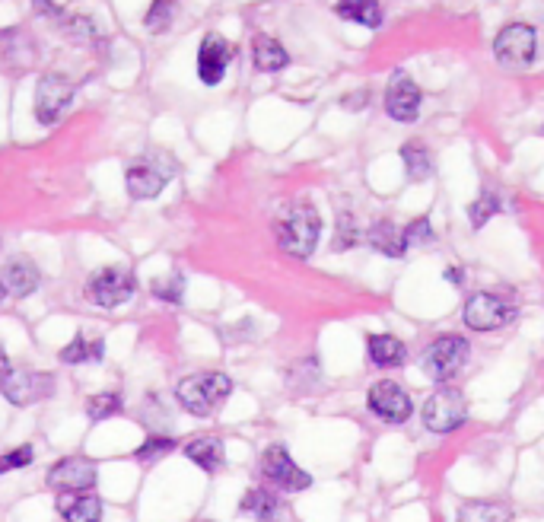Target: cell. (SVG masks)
I'll return each mask as SVG.
<instances>
[{
  "label": "cell",
  "instance_id": "6da1fadb",
  "mask_svg": "<svg viewBox=\"0 0 544 522\" xmlns=\"http://www.w3.org/2000/svg\"><path fill=\"white\" fill-rule=\"evenodd\" d=\"M274 236H277V246L284 249L287 255L309 258L315 252V246H319L322 217L306 201L290 204L287 211H280V217L274 220Z\"/></svg>",
  "mask_w": 544,
  "mask_h": 522
},
{
  "label": "cell",
  "instance_id": "7a4b0ae2",
  "mask_svg": "<svg viewBox=\"0 0 544 522\" xmlns=\"http://www.w3.org/2000/svg\"><path fill=\"white\" fill-rule=\"evenodd\" d=\"M233 392V379L226 373H195V376H185L175 389V398L179 405L195 414V417H210L226 398Z\"/></svg>",
  "mask_w": 544,
  "mask_h": 522
},
{
  "label": "cell",
  "instance_id": "3957f363",
  "mask_svg": "<svg viewBox=\"0 0 544 522\" xmlns=\"http://www.w3.org/2000/svg\"><path fill=\"white\" fill-rule=\"evenodd\" d=\"M471 354V347L462 335H443L436 338L427 354H424V373L433 379V382H449L462 373L465 360Z\"/></svg>",
  "mask_w": 544,
  "mask_h": 522
},
{
  "label": "cell",
  "instance_id": "277c9868",
  "mask_svg": "<svg viewBox=\"0 0 544 522\" xmlns=\"http://www.w3.org/2000/svg\"><path fill=\"white\" fill-rule=\"evenodd\" d=\"M137 290V281L128 268H102L86 281V300L102 309H118L128 303Z\"/></svg>",
  "mask_w": 544,
  "mask_h": 522
},
{
  "label": "cell",
  "instance_id": "5b68a950",
  "mask_svg": "<svg viewBox=\"0 0 544 522\" xmlns=\"http://www.w3.org/2000/svg\"><path fill=\"white\" fill-rule=\"evenodd\" d=\"M77 96V86L61 74H48L35 86V118L42 125H58V121L70 112Z\"/></svg>",
  "mask_w": 544,
  "mask_h": 522
},
{
  "label": "cell",
  "instance_id": "8992f818",
  "mask_svg": "<svg viewBox=\"0 0 544 522\" xmlns=\"http://www.w3.org/2000/svg\"><path fill=\"white\" fill-rule=\"evenodd\" d=\"M462 319L468 328H475V332H497V328L510 325L516 319V306L506 303L500 293H475V297L465 303Z\"/></svg>",
  "mask_w": 544,
  "mask_h": 522
},
{
  "label": "cell",
  "instance_id": "52a82bcc",
  "mask_svg": "<svg viewBox=\"0 0 544 522\" xmlns=\"http://www.w3.org/2000/svg\"><path fill=\"white\" fill-rule=\"evenodd\" d=\"M468 421V402L459 389L443 386L440 392H433L424 405V424L433 433H452Z\"/></svg>",
  "mask_w": 544,
  "mask_h": 522
},
{
  "label": "cell",
  "instance_id": "ba28073f",
  "mask_svg": "<svg viewBox=\"0 0 544 522\" xmlns=\"http://www.w3.org/2000/svg\"><path fill=\"white\" fill-rule=\"evenodd\" d=\"M51 389H55V376H48V373L10 370L0 376V392H4L10 405H20V408L42 402V398L51 395Z\"/></svg>",
  "mask_w": 544,
  "mask_h": 522
},
{
  "label": "cell",
  "instance_id": "9c48e42d",
  "mask_svg": "<svg viewBox=\"0 0 544 522\" xmlns=\"http://www.w3.org/2000/svg\"><path fill=\"white\" fill-rule=\"evenodd\" d=\"M48 487L58 494H86L96 487V462L83 456H67L51 465Z\"/></svg>",
  "mask_w": 544,
  "mask_h": 522
},
{
  "label": "cell",
  "instance_id": "30bf717a",
  "mask_svg": "<svg viewBox=\"0 0 544 522\" xmlns=\"http://www.w3.org/2000/svg\"><path fill=\"white\" fill-rule=\"evenodd\" d=\"M535 29L525 23H510L506 29H500V36L494 42V51L500 64L506 67H529L535 61Z\"/></svg>",
  "mask_w": 544,
  "mask_h": 522
},
{
  "label": "cell",
  "instance_id": "8fae6325",
  "mask_svg": "<svg viewBox=\"0 0 544 522\" xmlns=\"http://www.w3.org/2000/svg\"><path fill=\"white\" fill-rule=\"evenodd\" d=\"M261 475H265L274 487H280V491H290V494L306 491L312 484V478L290 459V452L284 446L265 449V456H261Z\"/></svg>",
  "mask_w": 544,
  "mask_h": 522
},
{
  "label": "cell",
  "instance_id": "7c38bea8",
  "mask_svg": "<svg viewBox=\"0 0 544 522\" xmlns=\"http://www.w3.org/2000/svg\"><path fill=\"white\" fill-rule=\"evenodd\" d=\"M420 86L411 80L408 71H395V77L389 80V90H385V112H389L395 121H414L420 115Z\"/></svg>",
  "mask_w": 544,
  "mask_h": 522
},
{
  "label": "cell",
  "instance_id": "4fadbf2b",
  "mask_svg": "<svg viewBox=\"0 0 544 522\" xmlns=\"http://www.w3.org/2000/svg\"><path fill=\"white\" fill-rule=\"evenodd\" d=\"M233 45L226 42L223 36H217V32H207V36L201 39V48H198V77L201 83L207 86H217L226 74V67H230L233 61Z\"/></svg>",
  "mask_w": 544,
  "mask_h": 522
},
{
  "label": "cell",
  "instance_id": "5bb4252c",
  "mask_svg": "<svg viewBox=\"0 0 544 522\" xmlns=\"http://www.w3.org/2000/svg\"><path fill=\"white\" fill-rule=\"evenodd\" d=\"M370 408L382 417L385 424H405L411 417V398L398 382L382 379L370 389Z\"/></svg>",
  "mask_w": 544,
  "mask_h": 522
},
{
  "label": "cell",
  "instance_id": "9a60e30c",
  "mask_svg": "<svg viewBox=\"0 0 544 522\" xmlns=\"http://www.w3.org/2000/svg\"><path fill=\"white\" fill-rule=\"evenodd\" d=\"M172 176V169H160L156 163H147V160H140L128 169V195L137 198V201H147V198H156L163 191V185L169 182Z\"/></svg>",
  "mask_w": 544,
  "mask_h": 522
},
{
  "label": "cell",
  "instance_id": "2e32d148",
  "mask_svg": "<svg viewBox=\"0 0 544 522\" xmlns=\"http://www.w3.org/2000/svg\"><path fill=\"white\" fill-rule=\"evenodd\" d=\"M0 281H4L7 293H13V297H29V293L39 290L42 274L32 265V258H10Z\"/></svg>",
  "mask_w": 544,
  "mask_h": 522
},
{
  "label": "cell",
  "instance_id": "e0dca14e",
  "mask_svg": "<svg viewBox=\"0 0 544 522\" xmlns=\"http://www.w3.org/2000/svg\"><path fill=\"white\" fill-rule=\"evenodd\" d=\"M239 510L245 516H252L258 522H280L284 519V500L271 491H261V487H252V491H245Z\"/></svg>",
  "mask_w": 544,
  "mask_h": 522
},
{
  "label": "cell",
  "instance_id": "ac0fdd59",
  "mask_svg": "<svg viewBox=\"0 0 544 522\" xmlns=\"http://www.w3.org/2000/svg\"><path fill=\"white\" fill-rule=\"evenodd\" d=\"M58 513L64 522H102V500L96 494H61Z\"/></svg>",
  "mask_w": 544,
  "mask_h": 522
},
{
  "label": "cell",
  "instance_id": "d6986e66",
  "mask_svg": "<svg viewBox=\"0 0 544 522\" xmlns=\"http://www.w3.org/2000/svg\"><path fill=\"white\" fill-rule=\"evenodd\" d=\"M185 456L198 468H204V472L214 475L226 462V449H223V440L217 437H195L191 443H185Z\"/></svg>",
  "mask_w": 544,
  "mask_h": 522
},
{
  "label": "cell",
  "instance_id": "ffe728a7",
  "mask_svg": "<svg viewBox=\"0 0 544 522\" xmlns=\"http://www.w3.org/2000/svg\"><path fill=\"white\" fill-rule=\"evenodd\" d=\"M252 61H255V67L261 74H274V71H284V67L290 64V55L277 39L258 36L255 45H252Z\"/></svg>",
  "mask_w": 544,
  "mask_h": 522
},
{
  "label": "cell",
  "instance_id": "44dd1931",
  "mask_svg": "<svg viewBox=\"0 0 544 522\" xmlns=\"http://www.w3.org/2000/svg\"><path fill=\"white\" fill-rule=\"evenodd\" d=\"M513 510L497 500H468L455 513V522H510Z\"/></svg>",
  "mask_w": 544,
  "mask_h": 522
},
{
  "label": "cell",
  "instance_id": "7402d4cb",
  "mask_svg": "<svg viewBox=\"0 0 544 522\" xmlns=\"http://www.w3.org/2000/svg\"><path fill=\"white\" fill-rule=\"evenodd\" d=\"M370 360L376 363V367H401L405 363V357H408V347H405V341H398L395 335H373L370 338Z\"/></svg>",
  "mask_w": 544,
  "mask_h": 522
},
{
  "label": "cell",
  "instance_id": "603a6c76",
  "mask_svg": "<svg viewBox=\"0 0 544 522\" xmlns=\"http://www.w3.org/2000/svg\"><path fill=\"white\" fill-rule=\"evenodd\" d=\"M335 13L350 23H360V26H370V29L382 26V7L376 4V0H338Z\"/></svg>",
  "mask_w": 544,
  "mask_h": 522
},
{
  "label": "cell",
  "instance_id": "cb8c5ba5",
  "mask_svg": "<svg viewBox=\"0 0 544 522\" xmlns=\"http://www.w3.org/2000/svg\"><path fill=\"white\" fill-rule=\"evenodd\" d=\"M366 239H370V246L379 249L382 255H389V258H398V255H405V236H401L395 226L389 220H379L370 226V233H366Z\"/></svg>",
  "mask_w": 544,
  "mask_h": 522
},
{
  "label": "cell",
  "instance_id": "d4e9b609",
  "mask_svg": "<svg viewBox=\"0 0 544 522\" xmlns=\"http://www.w3.org/2000/svg\"><path fill=\"white\" fill-rule=\"evenodd\" d=\"M102 354H105V344H102V338H83V335H77L74 341H70L67 347H61V363H70V367H80V363H96V360H102Z\"/></svg>",
  "mask_w": 544,
  "mask_h": 522
},
{
  "label": "cell",
  "instance_id": "484cf974",
  "mask_svg": "<svg viewBox=\"0 0 544 522\" xmlns=\"http://www.w3.org/2000/svg\"><path fill=\"white\" fill-rule=\"evenodd\" d=\"M401 160H405V169H408V176L411 179H427L430 172H433V156H430V150L424 147V144H417V141H411V144H405L401 147Z\"/></svg>",
  "mask_w": 544,
  "mask_h": 522
},
{
  "label": "cell",
  "instance_id": "4316f807",
  "mask_svg": "<svg viewBox=\"0 0 544 522\" xmlns=\"http://www.w3.org/2000/svg\"><path fill=\"white\" fill-rule=\"evenodd\" d=\"M121 408H125V402H121L118 392H99L86 402V417H90V421H109Z\"/></svg>",
  "mask_w": 544,
  "mask_h": 522
},
{
  "label": "cell",
  "instance_id": "83f0119b",
  "mask_svg": "<svg viewBox=\"0 0 544 522\" xmlns=\"http://www.w3.org/2000/svg\"><path fill=\"white\" fill-rule=\"evenodd\" d=\"M153 297H160L166 303H182V297H185V277L169 271L166 277H160V281H153Z\"/></svg>",
  "mask_w": 544,
  "mask_h": 522
},
{
  "label": "cell",
  "instance_id": "f1b7e54d",
  "mask_svg": "<svg viewBox=\"0 0 544 522\" xmlns=\"http://www.w3.org/2000/svg\"><path fill=\"white\" fill-rule=\"evenodd\" d=\"M172 16H175V0H153L144 16V26L150 32H163L172 23Z\"/></svg>",
  "mask_w": 544,
  "mask_h": 522
},
{
  "label": "cell",
  "instance_id": "f546056e",
  "mask_svg": "<svg viewBox=\"0 0 544 522\" xmlns=\"http://www.w3.org/2000/svg\"><path fill=\"white\" fill-rule=\"evenodd\" d=\"M500 211V201H497V195H494V191H481V198L475 201V204H471L468 207V214H471V223H475L478 226V230H481V226L490 220V217H494Z\"/></svg>",
  "mask_w": 544,
  "mask_h": 522
},
{
  "label": "cell",
  "instance_id": "4dcf8cb0",
  "mask_svg": "<svg viewBox=\"0 0 544 522\" xmlns=\"http://www.w3.org/2000/svg\"><path fill=\"white\" fill-rule=\"evenodd\" d=\"M172 449H175V440H169V437H147L144 446L134 452V459L137 462H156V459L169 456Z\"/></svg>",
  "mask_w": 544,
  "mask_h": 522
},
{
  "label": "cell",
  "instance_id": "1f68e13d",
  "mask_svg": "<svg viewBox=\"0 0 544 522\" xmlns=\"http://www.w3.org/2000/svg\"><path fill=\"white\" fill-rule=\"evenodd\" d=\"M357 239H360V230H357V223L350 214H341L338 217V233H335V252H344L350 246H357Z\"/></svg>",
  "mask_w": 544,
  "mask_h": 522
},
{
  "label": "cell",
  "instance_id": "d6a6232c",
  "mask_svg": "<svg viewBox=\"0 0 544 522\" xmlns=\"http://www.w3.org/2000/svg\"><path fill=\"white\" fill-rule=\"evenodd\" d=\"M32 459H35L32 446L10 449V452L0 456V475H10V472H16V468H26V465H32Z\"/></svg>",
  "mask_w": 544,
  "mask_h": 522
},
{
  "label": "cell",
  "instance_id": "836d02e7",
  "mask_svg": "<svg viewBox=\"0 0 544 522\" xmlns=\"http://www.w3.org/2000/svg\"><path fill=\"white\" fill-rule=\"evenodd\" d=\"M401 236H405V246H414V242H430V239H433V226H430L427 217H420V220H414Z\"/></svg>",
  "mask_w": 544,
  "mask_h": 522
},
{
  "label": "cell",
  "instance_id": "e575fe53",
  "mask_svg": "<svg viewBox=\"0 0 544 522\" xmlns=\"http://www.w3.org/2000/svg\"><path fill=\"white\" fill-rule=\"evenodd\" d=\"M4 373H10V357H7L4 347H0V376H4Z\"/></svg>",
  "mask_w": 544,
  "mask_h": 522
},
{
  "label": "cell",
  "instance_id": "d590c367",
  "mask_svg": "<svg viewBox=\"0 0 544 522\" xmlns=\"http://www.w3.org/2000/svg\"><path fill=\"white\" fill-rule=\"evenodd\" d=\"M7 300V287H4V281H0V303Z\"/></svg>",
  "mask_w": 544,
  "mask_h": 522
}]
</instances>
